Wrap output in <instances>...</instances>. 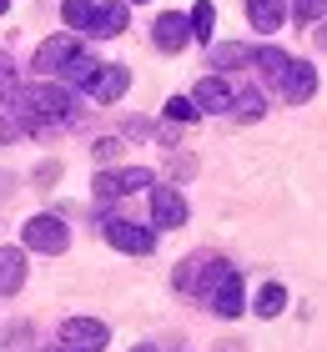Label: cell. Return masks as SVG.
I'll list each match as a JSON object with an SVG mask.
<instances>
[{
  "instance_id": "obj_5",
  "label": "cell",
  "mask_w": 327,
  "mask_h": 352,
  "mask_svg": "<svg viewBox=\"0 0 327 352\" xmlns=\"http://www.w3.org/2000/svg\"><path fill=\"white\" fill-rule=\"evenodd\" d=\"M151 186V171L146 166H126V171H96V201H116L131 197V191Z\"/></svg>"
},
{
  "instance_id": "obj_20",
  "label": "cell",
  "mask_w": 327,
  "mask_h": 352,
  "mask_svg": "<svg viewBox=\"0 0 327 352\" xmlns=\"http://www.w3.org/2000/svg\"><path fill=\"white\" fill-rule=\"evenodd\" d=\"M287 60H292V56H282L277 45H262V51H252V66H262V71L272 76V81H277V76L287 71Z\"/></svg>"
},
{
  "instance_id": "obj_24",
  "label": "cell",
  "mask_w": 327,
  "mask_h": 352,
  "mask_svg": "<svg viewBox=\"0 0 327 352\" xmlns=\"http://www.w3.org/2000/svg\"><path fill=\"white\" fill-rule=\"evenodd\" d=\"M232 106H242V111H237L242 121H252V116H262V96H257V91H252V96H242V101H232Z\"/></svg>"
},
{
  "instance_id": "obj_16",
  "label": "cell",
  "mask_w": 327,
  "mask_h": 352,
  "mask_svg": "<svg viewBox=\"0 0 327 352\" xmlns=\"http://www.w3.org/2000/svg\"><path fill=\"white\" fill-rule=\"evenodd\" d=\"M86 30H91V36H121V30H126V6H96Z\"/></svg>"
},
{
  "instance_id": "obj_2",
  "label": "cell",
  "mask_w": 327,
  "mask_h": 352,
  "mask_svg": "<svg viewBox=\"0 0 327 352\" xmlns=\"http://www.w3.org/2000/svg\"><path fill=\"white\" fill-rule=\"evenodd\" d=\"M101 227H106V242L116 247V252H126V257H151V252H156V232H151V227H141V221L106 217Z\"/></svg>"
},
{
  "instance_id": "obj_17",
  "label": "cell",
  "mask_w": 327,
  "mask_h": 352,
  "mask_svg": "<svg viewBox=\"0 0 327 352\" xmlns=\"http://www.w3.org/2000/svg\"><path fill=\"white\" fill-rule=\"evenodd\" d=\"M187 25H191V41H211V25H217V10H211V0H196L191 15H187Z\"/></svg>"
},
{
  "instance_id": "obj_13",
  "label": "cell",
  "mask_w": 327,
  "mask_h": 352,
  "mask_svg": "<svg viewBox=\"0 0 327 352\" xmlns=\"http://www.w3.org/2000/svg\"><path fill=\"white\" fill-rule=\"evenodd\" d=\"M151 41L161 45V51H182V45L191 41V25H187V15H161V21L151 25Z\"/></svg>"
},
{
  "instance_id": "obj_23",
  "label": "cell",
  "mask_w": 327,
  "mask_h": 352,
  "mask_svg": "<svg viewBox=\"0 0 327 352\" xmlns=\"http://www.w3.org/2000/svg\"><path fill=\"white\" fill-rule=\"evenodd\" d=\"M297 21L317 25V21H322V0H297Z\"/></svg>"
},
{
  "instance_id": "obj_10",
  "label": "cell",
  "mask_w": 327,
  "mask_h": 352,
  "mask_svg": "<svg viewBox=\"0 0 327 352\" xmlns=\"http://www.w3.org/2000/svg\"><path fill=\"white\" fill-rule=\"evenodd\" d=\"M232 101H237V96H232V86H226L222 76H202L196 91H191V106L196 111H217V116H222V111H232Z\"/></svg>"
},
{
  "instance_id": "obj_28",
  "label": "cell",
  "mask_w": 327,
  "mask_h": 352,
  "mask_svg": "<svg viewBox=\"0 0 327 352\" xmlns=\"http://www.w3.org/2000/svg\"><path fill=\"white\" fill-rule=\"evenodd\" d=\"M6 10H10V0H0V15H6Z\"/></svg>"
},
{
  "instance_id": "obj_30",
  "label": "cell",
  "mask_w": 327,
  "mask_h": 352,
  "mask_svg": "<svg viewBox=\"0 0 327 352\" xmlns=\"http://www.w3.org/2000/svg\"><path fill=\"white\" fill-rule=\"evenodd\" d=\"M131 6H146V0H131Z\"/></svg>"
},
{
  "instance_id": "obj_14",
  "label": "cell",
  "mask_w": 327,
  "mask_h": 352,
  "mask_svg": "<svg viewBox=\"0 0 327 352\" xmlns=\"http://www.w3.org/2000/svg\"><path fill=\"white\" fill-rule=\"evenodd\" d=\"M21 287H25V257H21V247H0V297L21 292Z\"/></svg>"
},
{
  "instance_id": "obj_7",
  "label": "cell",
  "mask_w": 327,
  "mask_h": 352,
  "mask_svg": "<svg viewBox=\"0 0 327 352\" xmlns=\"http://www.w3.org/2000/svg\"><path fill=\"white\" fill-rule=\"evenodd\" d=\"M187 217H191V206L176 186H151V221L156 227H187Z\"/></svg>"
},
{
  "instance_id": "obj_8",
  "label": "cell",
  "mask_w": 327,
  "mask_h": 352,
  "mask_svg": "<svg viewBox=\"0 0 327 352\" xmlns=\"http://www.w3.org/2000/svg\"><path fill=\"white\" fill-rule=\"evenodd\" d=\"M126 86H131V71H126V66H101V71H91V76H86L91 101H101V106L121 101V96H126Z\"/></svg>"
},
{
  "instance_id": "obj_22",
  "label": "cell",
  "mask_w": 327,
  "mask_h": 352,
  "mask_svg": "<svg viewBox=\"0 0 327 352\" xmlns=\"http://www.w3.org/2000/svg\"><path fill=\"white\" fill-rule=\"evenodd\" d=\"M196 116H202V111L191 106V96H171V101H167V121H182V126H191Z\"/></svg>"
},
{
  "instance_id": "obj_25",
  "label": "cell",
  "mask_w": 327,
  "mask_h": 352,
  "mask_svg": "<svg viewBox=\"0 0 327 352\" xmlns=\"http://www.w3.org/2000/svg\"><path fill=\"white\" fill-rule=\"evenodd\" d=\"M15 91V66H10V56L0 51V96H10Z\"/></svg>"
},
{
  "instance_id": "obj_4",
  "label": "cell",
  "mask_w": 327,
  "mask_h": 352,
  "mask_svg": "<svg viewBox=\"0 0 327 352\" xmlns=\"http://www.w3.org/2000/svg\"><path fill=\"white\" fill-rule=\"evenodd\" d=\"M21 236H25L30 252H45V257H61V252L71 247V232H65L61 217H30Z\"/></svg>"
},
{
  "instance_id": "obj_27",
  "label": "cell",
  "mask_w": 327,
  "mask_h": 352,
  "mask_svg": "<svg viewBox=\"0 0 327 352\" xmlns=\"http://www.w3.org/2000/svg\"><path fill=\"white\" fill-rule=\"evenodd\" d=\"M15 131H21V126H15V121H6V116H0V146H6V141H15Z\"/></svg>"
},
{
  "instance_id": "obj_26",
  "label": "cell",
  "mask_w": 327,
  "mask_h": 352,
  "mask_svg": "<svg viewBox=\"0 0 327 352\" xmlns=\"http://www.w3.org/2000/svg\"><path fill=\"white\" fill-rule=\"evenodd\" d=\"M21 342H30V327H25V322L6 332V352H21Z\"/></svg>"
},
{
  "instance_id": "obj_9",
  "label": "cell",
  "mask_w": 327,
  "mask_h": 352,
  "mask_svg": "<svg viewBox=\"0 0 327 352\" xmlns=\"http://www.w3.org/2000/svg\"><path fill=\"white\" fill-rule=\"evenodd\" d=\"M81 51V45H76V36H65V30H61V36H45L41 45H36V60H30V66H36L41 76H56L61 66H65V60H71Z\"/></svg>"
},
{
  "instance_id": "obj_19",
  "label": "cell",
  "mask_w": 327,
  "mask_h": 352,
  "mask_svg": "<svg viewBox=\"0 0 327 352\" xmlns=\"http://www.w3.org/2000/svg\"><path fill=\"white\" fill-rule=\"evenodd\" d=\"M252 60V45H242V41H226L211 51V66H247Z\"/></svg>"
},
{
  "instance_id": "obj_1",
  "label": "cell",
  "mask_w": 327,
  "mask_h": 352,
  "mask_svg": "<svg viewBox=\"0 0 327 352\" xmlns=\"http://www.w3.org/2000/svg\"><path fill=\"white\" fill-rule=\"evenodd\" d=\"M15 106H21V121H25V126H51V121H65V116H71V96H65L61 86H51V81L21 86Z\"/></svg>"
},
{
  "instance_id": "obj_12",
  "label": "cell",
  "mask_w": 327,
  "mask_h": 352,
  "mask_svg": "<svg viewBox=\"0 0 327 352\" xmlns=\"http://www.w3.org/2000/svg\"><path fill=\"white\" fill-rule=\"evenodd\" d=\"M211 312H217V317H237L242 312V277H237L232 267L211 282Z\"/></svg>"
},
{
  "instance_id": "obj_6",
  "label": "cell",
  "mask_w": 327,
  "mask_h": 352,
  "mask_svg": "<svg viewBox=\"0 0 327 352\" xmlns=\"http://www.w3.org/2000/svg\"><path fill=\"white\" fill-rule=\"evenodd\" d=\"M222 272H226V262H217L211 252H196V257H187L176 267V287H182V292H202V287H211Z\"/></svg>"
},
{
  "instance_id": "obj_15",
  "label": "cell",
  "mask_w": 327,
  "mask_h": 352,
  "mask_svg": "<svg viewBox=\"0 0 327 352\" xmlns=\"http://www.w3.org/2000/svg\"><path fill=\"white\" fill-rule=\"evenodd\" d=\"M247 21L262 30V36L282 30V0H247Z\"/></svg>"
},
{
  "instance_id": "obj_3",
  "label": "cell",
  "mask_w": 327,
  "mask_h": 352,
  "mask_svg": "<svg viewBox=\"0 0 327 352\" xmlns=\"http://www.w3.org/2000/svg\"><path fill=\"white\" fill-rule=\"evenodd\" d=\"M61 342H65V352H101L111 342V327L101 322V317H65L61 322Z\"/></svg>"
},
{
  "instance_id": "obj_18",
  "label": "cell",
  "mask_w": 327,
  "mask_h": 352,
  "mask_svg": "<svg viewBox=\"0 0 327 352\" xmlns=\"http://www.w3.org/2000/svg\"><path fill=\"white\" fill-rule=\"evenodd\" d=\"M287 307V287L282 282H267V287H262V292H257V317H277V312H282Z\"/></svg>"
},
{
  "instance_id": "obj_11",
  "label": "cell",
  "mask_w": 327,
  "mask_h": 352,
  "mask_svg": "<svg viewBox=\"0 0 327 352\" xmlns=\"http://www.w3.org/2000/svg\"><path fill=\"white\" fill-rule=\"evenodd\" d=\"M277 81H282V96H287V101H297V106H302L307 96L317 91V71L307 66V60H287V71L277 76Z\"/></svg>"
},
{
  "instance_id": "obj_29",
  "label": "cell",
  "mask_w": 327,
  "mask_h": 352,
  "mask_svg": "<svg viewBox=\"0 0 327 352\" xmlns=\"http://www.w3.org/2000/svg\"><path fill=\"white\" fill-rule=\"evenodd\" d=\"M136 352H156V347H136Z\"/></svg>"
},
{
  "instance_id": "obj_21",
  "label": "cell",
  "mask_w": 327,
  "mask_h": 352,
  "mask_svg": "<svg viewBox=\"0 0 327 352\" xmlns=\"http://www.w3.org/2000/svg\"><path fill=\"white\" fill-rule=\"evenodd\" d=\"M91 10H96L91 0H65V6H61V21H65V25H81V30H86V25H91Z\"/></svg>"
}]
</instances>
